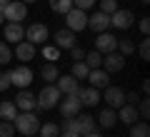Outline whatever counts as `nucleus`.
Segmentation results:
<instances>
[{"label":"nucleus","instance_id":"1","mask_svg":"<svg viewBox=\"0 0 150 137\" xmlns=\"http://www.w3.org/2000/svg\"><path fill=\"white\" fill-rule=\"evenodd\" d=\"M13 125H15V132H20V135H25V137H33V135H38L40 120H38L33 112H18L15 120H13Z\"/></svg>","mask_w":150,"mask_h":137},{"label":"nucleus","instance_id":"2","mask_svg":"<svg viewBox=\"0 0 150 137\" xmlns=\"http://www.w3.org/2000/svg\"><path fill=\"white\" fill-rule=\"evenodd\" d=\"M60 90L55 87V85H45L43 90H40V92H38V107H40V110H55V107H58V102H60Z\"/></svg>","mask_w":150,"mask_h":137},{"label":"nucleus","instance_id":"3","mask_svg":"<svg viewBox=\"0 0 150 137\" xmlns=\"http://www.w3.org/2000/svg\"><path fill=\"white\" fill-rule=\"evenodd\" d=\"M65 25H68V30H73V32L85 30V27H88V15H85V10L70 8V10L65 13Z\"/></svg>","mask_w":150,"mask_h":137},{"label":"nucleus","instance_id":"4","mask_svg":"<svg viewBox=\"0 0 150 137\" xmlns=\"http://www.w3.org/2000/svg\"><path fill=\"white\" fill-rule=\"evenodd\" d=\"M3 15H5L8 22H23L28 15V5L20 3V0H10L5 8H3Z\"/></svg>","mask_w":150,"mask_h":137},{"label":"nucleus","instance_id":"5","mask_svg":"<svg viewBox=\"0 0 150 137\" xmlns=\"http://www.w3.org/2000/svg\"><path fill=\"white\" fill-rule=\"evenodd\" d=\"M48 37H50V32H48V27L43 22H33V25L25 27V40L33 42V45H45Z\"/></svg>","mask_w":150,"mask_h":137},{"label":"nucleus","instance_id":"6","mask_svg":"<svg viewBox=\"0 0 150 137\" xmlns=\"http://www.w3.org/2000/svg\"><path fill=\"white\" fill-rule=\"evenodd\" d=\"M133 25H135V15L130 10L118 8V10L110 15V27H115V30H130Z\"/></svg>","mask_w":150,"mask_h":137},{"label":"nucleus","instance_id":"7","mask_svg":"<svg viewBox=\"0 0 150 137\" xmlns=\"http://www.w3.org/2000/svg\"><path fill=\"white\" fill-rule=\"evenodd\" d=\"M33 70L28 67V65H20V67H15V70H10V85H15V87H20V90H25L28 85L33 82Z\"/></svg>","mask_w":150,"mask_h":137},{"label":"nucleus","instance_id":"8","mask_svg":"<svg viewBox=\"0 0 150 137\" xmlns=\"http://www.w3.org/2000/svg\"><path fill=\"white\" fill-rule=\"evenodd\" d=\"M103 100L108 102V107L118 110V107L125 105V90H123V87H112V85H108V87L103 90Z\"/></svg>","mask_w":150,"mask_h":137},{"label":"nucleus","instance_id":"9","mask_svg":"<svg viewBox=\"0 0 150 137\" xmlns=\"http://www.w3.org/2000/svg\"><path fill=\"white\" fill-rule=\"evenodd\" d=\"M58 107H60V112H63V117H75L78 112L83 110L80 100H78V92H75V95H65V97H60Z\"/></svg>","mask_w":150,"mask_h":137},{"label":"nucleus","instance_id":"10","mask_svg":"<svg viewBox=\"0 0 150 137\" xmlns=\"http://www.w3.org/2000/svg\"><path fill=\"white\" fill-rule=\"evenodd\" d=\"M103 67H105V72H120L125 67V55H120L118 50L103 55Z\"/></svg>","mask_w":150,"mask_h":137},{"label":"nucleus","instance_id":"11","mask_svg":"<svg viewBox=\"0 0 150 137\" xmlns=\"http://www.w3.org/2000/svg\"><path fill=\"white\" fill-rule=\"evenodd\" d=\"M118 48V40H115V35H110V32H98V37H95V50L100 55H108V53H112V50Z\"/></svg>","mask_w":150,"mask_h":137},{"label":"nucleus","instance_id":"12","mask_svg":"<svg viewBox=\"0 0 150 137\" xmlns=\"http://www.w3.org/2000/svg\"><path fill=\"white\" fill-rule=\"evenodd\" d=\"M35 55H38V45H33V42H28V40H20L15 45V58L20 60V63H30V60H35Z\"/></svg>","mask_w":150,"mask_h":137},{"label":"nucleus","instance_id":"13","mask_svg":"<svg viewBox=\"0 0 150 137\" xmlns=\"http://www.w3.org/2000/svg\"><path fill=\"white\" fill-rule=\"evenodd\" d=\"M15 107H18L20 112H33V110L38 107L35 95H33V92H30L28 87H25V90H20V92L15 95Z\"/></svg>","mask_w":150,"mask_h":137},{"label":"nucleus","instance_id":"14","mask_svg":"<svg viewBox=\"0 0 150 137\" xmlns=\"http://www.w3.org/2000/svg\"><path fill=\"white\" fill-rule=\"evenodd\" d=\"M3 37H5V42L10 45V42H20L25 40V27H23V22H8L5 30H3Z\"/></svg>","mask_w":150,"mask_h":137},{"label":"nucleus","instance_id":"15","mask_svg":"<svg viewBox=\"0 0 150 137\" xmlns=\"http://www.w3.org/2000/svg\"><path fill=\"white\" fill-rule=\"evenodd\" d=\"M88 82H90V87H95V90H105L108 85H110V72H105V70H90L88 72Z\"/></svg>","mask_w":150,"mask_h":137},{"label":"nucleus","instance_id":"16","mask_svg":"<svg viewBox=\"0 0 150 137\" xmlns=\"http://www.w3.org/2000/svg\"><path fill=\"white\" fill-rule=\"evenodd\" d=\"M55 87L60 90V95H75V92L80 90V85H78V80H75L73 75H60V77L55 80Z\"/></svg>","mask_w":150,"mask_h":137},{"label":"nucleus","instance_id":"17","mask_svg":"<svg viewBox=\"0 0 150 137\" xmlns=\"http://www.w3.org/2000/svg\"><path fill=\"white\" fill-rule=\"evenodd\" d=\"M78 100L85 107H95L103 100V95H100V90H95V87H83V90H78Z\"/></svg>","mask_w":150,"mask_h":137},{"label":"nucleus","instance_id":"18","mask_svg":"<svg viewBox=\"0 0 150 137\" xmlns=\"http://www.w3.org/2000/svg\"><path fill=\"white\" fill-rule=\"evenodd\" d=\"M88 27H90L93 32H105L108 27H110V15H105V13L98 10L95 15L88 18Z\"/></svg>","mask_w":150,"mask_h":137},{"label":"nucleus","instance_id":"19","mask_svg":"<svg viewBox=\"0 0 150 137\" xmlns=\"http://www.w3.org/2000/svg\"><path fill=\"white\" fill-rule=\"evenodd\" d=\"M73 120H75V132H78L80 137L95 130V117H90V115H80V112H78Z\"/></svg>","mask_w":150,"mask_h":137},{"label":"nucleus","instance_id":"20","mask_svg":"<svg viewBox=\"0 0 150 137\" xmlns=\"http://www.w3.org/2000/svg\"><path fill=\"white\" fill-rule=\"evenodd\" d=\"M75 45V32L68 30V27H63V30L55 32V48L58 50H70Z\"/></svg>","mask_w":150,"mask_h":137},{"label":"nucleus","instance_id":"21","mask_svg":"<svg viewBox=\"0 0 150 137\" xmlns=\"http://www.w3.org/2000/svg\"><path fill=\"white\" fill-rule=\"evenodd\" d=\"M118 120L123 122V125H133V122H138L140 120V115H138V110H135V105H128L125 102L123 107H118Z\"/></svg>","mask_w":150,"mask_h":137},{"label":"nucleus","instance_id":"22","mask_svg":"<svg viewBox=\"0 0 150 137\" xmlns=\"http://www.w3.org/2000/svg\"><path fill=\"white\" fill-rule=\"evenodd\" d=\"M40 77H43L48 85H55V80L60 77V70H58V65H55V63H45L43 67H40Z\"/></svg>","mask_w":150,"mask_h":137},{"label":"nucleus","instance_id":"23","mask_svg":"<svg viewBox=\"0 0 150 137\" xmlns=\"http://www.w3.org/2000/svg\"><path fill=\"white\" fill-rule=\"evenodd\" d=\"M15 115H18V107H15V102H13V100L0 102V117H3V120L13 122V120H15Z\"/></svg>","mask_w":150,"mask_h":137},{"label":"nucleus","instance_id":"24","mask_svg":"<svg viewBox=\"0 0 150 137\" xmlns=\"http://www.w3.org/2000/svg\"><path fill=\"white\" fill-rule=\"evenodd\" d=\"M115 120H118V115H115V110H112V107H105V110L98 115L100 127H112V125H115Z\"/></svg>","mask_w":150,"mask_h":137},{"label":"nucleus","instance_id":"25","mask_svg":"<svg viewBox=\"0 0 150 137\" xmlns=\"http://www.w3.org/2000/svg\"><path fill=\"white\" fill-rule=\"evenodd\" d=\"M38 135H40V137H58L60 135V127L55 125V122H40Z\"/></svg>","mask_w":150,"mask_h":137},{"label":"nucleus","instance_id":"26","mask_svg":"<svg viewBox=\"0 0 150 137\" xmlns=\"http://www.w3.org/2000/svg\"><path fill=\"white\" fill-rule=\"evenodd\" d=\"M83 63L88 65L90 70H98L103 65V55L98 53V50H90V53H85V58H83Z\"/></svg>","mask_w":150,"mask_h":137},{"label":"nucleus","instance_id":"27","mask_svg":"<svg viewBox=\"0 0 150 137\" xmlns=\"http://www.w3.org/2000/svg\"><path fill=\"white\" fill-rule=\"evenodd\" d=\"M130 137H150L148 122H133L130 125Z\"/></svg>","mask_w":150,"mask_h":137},{"label":"nucleus","instance_id":"28","mask_svg":"<svg viewBox=\"0 0 150 137\" xmlns=\"http://www.w3.org/2000/svg\"><path fill=\"white\" fill-rule=\"evenodd\" d=\"M70 8H73V0H50V10L58 15H65Z\"/></svg>","mask_w":150,"mask_h":137},{"label":"nucleus","instance_id":"29","mask_svg":"<svg viewBox=\"0 0 150 137\" xmlns=\"http://www.w3.org/2000/svg\"><path fill=\"white\" fill-rule=\"evenodd\" d=\"M88 72H90V67H88L83 60H80V63H73V77L75 80H85Z\"/></svg>","mask_w":150,"mask_h":137},{"label":"nucleus","instance_id":"30","mask_svg":"<svg viewBox=\"0 0 150 137\" xmlns=\"http://www.w3.org/2000/svg\"><path fill=\"white\" fill-rule=\"evenodd\" d=\"M115 50H118L120 55H125V58H128V55L135 53V42H133V40H118V48H115Z\"/></svg>","mask_w":150,"mask_h":137},{"label":"nucleus","instance_id":"31","mask_svg":"<svg viewBox=\"0 0 150 137\" xmlns=\"http://www.w3.org/2000/svg\"><path fill=\"white\" fill-rule=\"evenodd\" d=\"M13 60V50L5 40H0V65H8Z\"/></svg>","mask_w":150,"mask_h":137},{"label":"nucleus","instance_id":"32","mask_svg":"<svg viewBox=\"0 0 150 137\" xmlns=\"http://www.w3.org/2000/svg\"><path fill=\"white\" fill-rule=\"evenodd\" d=\"M43 58L48 60V63H55V60H60V50L55 48V45H45L43 48Z\"/></svg>","mask_w":150,"mask_h":137},{"label":"nucleus","instance_id":"33","mask_svg":"<svg viewBox=\"0 0 150 137\" xmlns=\"http://www.w3.org/2000/svg\"><path fill=\"white\" fill-rule=\"evenodd\" d=\"M135 110H138L140 120H148V117H150V100H148V97H143V100L138 102V107H135Z\"/></svg>","mask_w":150,"mask_h":137},{"label":"nucleus","instance_id":"34","mask_svg":"<svg viewBox=\"0 0 150 137\" xmlns=\"http://www.w3.org/2000/svg\"><path fill=\"white\" fill-rule=\"evenodd\" d=\"M138 55H140V60H150V40H148V37H143V40H140Z\"/></svg>","mask_w":150,"mask_h":137},{"label":"nucleus","instance_id":"35","mask_svg":"<svg viewBox=\"0 0 150 137\" xmlns=\"http://www.w3.org/2000/svg\"><path fill=\"white\" fill-rule=\"evenodd\" d=\"M115 10H118V0H100V13L112 15Z\"/></svg>","mask_w":150,"mask_h":137},{"label":"nucleus","instance_id":"36","mask_svg":"<svg viewBox=\"0 0 150 137\" xmlns=\"http://www.w3.org/2000/svg\"><path fill=\"white\" fill-rule=\"evenodd\" d=\"M0 137H15V125L8 120L0 122Z\"/></svg>","mask_w":150,"mask_h":137},{"label":"nucleus","instance_id":"37","mask_svg":"<svg viewBox=\"0 0 150 137\" xmlns=\"http://www.w3.org/2000/svg\"><path fill=\"white\" fill-rule=\"evenodd\" d=\"M93 5H95V0H73V8H78V10H88Z\"/></svg>","mask_w":150,"mask_h":137},{"label":"nucleus","instance_id":"38","mask_svg":"<svg viewBox=\"0 0 150 137\" xmlns=\"http://www.w3.org/2000/svg\"><path fill=\"white\" fill-rule=\"evenodd\" d=\"M70 55H73V60H75V63H80V60L85 58V50H83V48H78V45H73V48H70Z\"/></svg>","mask_w":150,"mask_h":137},{"label":"nucleus","instance_id":"39","mask_svg":"<svg viewBox=\"0 0 150 137\" xmlns=\"http://www.w3.org/2000/svg\"><path fill=\"white\" fill-rule=\"evenodd\" d=\"M10 87V72H0V92H5Z\"/></svg>","mask_w":150,"mask_h":137},{"label":"nucleus","instance_id":"40","mask_svg":"<svg viewBox=\"0 0 150 137\" xmlns=\"http://www.w3.org/2000/svg\"><path fill=\"white\" fill-rule=\"evenodd\" d=\"M138 27H140V32H143V35L148 37V32H150V18H140Z\"/></svg>","mask_w":150,"mask_h":137},{"label":"nucleus","instance_id":"41","mask_svg":"<svg viewBox=\"0 0 150 137\" xmlns=\"http://www.w3.org/2000/svg\"><path fill=\"white\" fill-rule=\"evenodd\" d=\"M125 102H128V105H138L140 95H138V92H125Z\"/></svg>","mask_w":150,"mask_h":137},{"label":"nucleus","instance_id":"42","mask_svg":"<svg viewBox=\"0 0 150 137\" xmlns=\"http://www.w3.org/2000/svg\"><path fill=\"white\" fill-rule=\"evenodd\" d=\"M63 130H65V132H75V120H73V117H65Z\"/></svg>","mask_w":150,"mask_h":137},{"label":"nucleus","instance_id":"43","mask_svg":"<svg viewBox=\"0 0 150 137\" xmlns=\"http://www.w3.org/2000/svg\"><path fill=\"white\" fill-rule=\"evenodd\" d=\"M148 92H150V82H148V80H143V95L148 97Z\"/></svg>","mask_w":150,"mask_h":137},{"label":"nucleus","instance_id":"44","mask_svg":"<svg viewBox=\"0 0 150 137\" xmlns=\"http://www.w3.org/2000/svg\"><path fill=\"white\" fill-rule=\"evenodd\" d=\"M83 137H105V135H100V132H95V130H93V132H88V135H83Z\"/></svg>","mask_w":150,"mask_h":137},{"label":"nucleus","instance_id":"45","mask_svg":"<svg viewBox=\"0 0 150 137\" xmlns=\"http://www.w3.org/2000/svg\"><path fill=\"white\" fill-rule=\"evenodd\" d=\"M58 137H80L78 132H63V135H58Z\"/></svg>","mask_w":150,"mask_h":137},{"label":"nucleus","instance_id":"46","mask_svg":"<svg viewBox=\"0 0 150 137\" xmlns=\"http://www.w3.org/2000/svg\"><path fill=\"white\" fill-rule=\"evenodd\" d=\"M8 3H10V0H0V10H3V8H5Z\"/></svg>","mask_w":150,"mask_h":137},{"label":"nucleus","instance_id":"47","mask_svg":"<svg viewBox=\"0 0 150 137\" xmlns=\"http://www.w3.org/2000/svg\"><path fill=\"white\" fill-rule=\"evenodd\" d=\"M3 22H5V15H3V10H0V25H3Z\"/></svg>","mask_w":150,"mask_h":137},{"label":"nucleus","instance_id":"48","mask_svg":"<svg viewBox=\"0 0 150 137\" xmlns=\"http://www.w3.org/2000/svg\"><path fill=\"white\" fill-rule=\"evenodd\" d=\"M20 3H25V5H30V3H35V0H20Z\"/></svg>","mask_w":150,"mask_h":137},{"label":"nucleus","instance_id":"49","mask_svg":"<svg viewBox=\"0 0 150 137\" xmlns=\"http://www.w3.org/2000/svg\"><path fill=\"white\" fill-rule=\"evenodd\" d=\"M140 3H145V5H148V3H150V0H140Z\"/></svg>","mask_w":150,"mask_h":137}]
</instances>
